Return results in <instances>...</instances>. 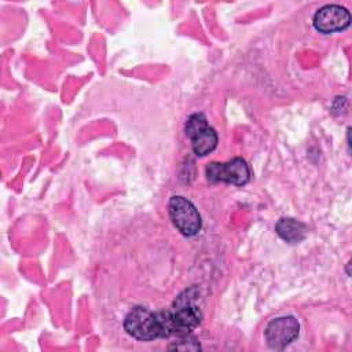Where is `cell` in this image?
<instances>
[{
  "mask_svg": "<svg viewBox=\"0 0 352 352\" xmlns=\"http://www.w3.org/2000/svg\"><path fill=\"white\" fill-rule=\"evenodd\" d=\"M298 322L293 316H280L265 327V341L274 349H283L298 336Z\"/></svg>",
  "mask_w": 352,
  "mask_h": 352,
  "instance_id": "8992f818",
  "label": "cell"
},
{
  "mask_svg": "<svg viewBox=\"0 0 352 352\" xmlns=\"http://www.w3.org/2000/svg\"><path fill=\"white\" fill-rule=\"evenodd\" d=\"M168 210L175 227L186 236H192L202 227L201 216L191 201L182 195H175L169 199Z\"/></svg>",
  "mask_w": 352,
  "mask_h": 352,
  "instance_id": "3957f363",
  "label": "cell"
},
{
  "mask_svg": "<svg viewBox=\"0 0 352 352\" xmlns=\"http://www.w3.org/2000/svg\"><path fill=\"white\" fill-rule=\"evenodd\" d=\"M179 341H175L172 345H169V349H176V351H199L201 345L198 340L190 334L179 337Z\"/></svg>",
  "mask_w": 352,
  "mask_h": 352,
  "instance_id": "ba28073f",
  "label": "cell"
},
{
  "mask_svg": "<svg viewBox=\"0 0 352 352\" xmlns=\"http://www.w3.org/2000/svg\"><path fill=\"white\" fill-rule=\"evenodd\" d=\"M209 182H224L234 186H243L250 177V170L245 160L234 158L228 162H210L206 166Z\"/></svg>",
  "mask_w": 352,
  "mask_h": 352,
  "instance_id": "277c9868",
  "label": "cell"
},
{
  "mask_svg": "<svg viewBox=\"0 0 352 352\" xmlns=\"http://www.w3.org/2000/svg\"><path fill=\"white\" fill-rule=\"evenodd\" d=\"M351 23V14L338 4H327L314 15V26L318 32L329 34L346 29Z\"/></svg>",
  "mask_w": 352,
  "mask_h": 352,
  "instance_id": "5b68a950",
  "label": "cell"
},
{
  "mask_svg": "<svg viewBox=\"0 0 352 352\" xmlns=\"http://www.w3.org/2000/svg\"><path fill=\"white\" fill-rule=\"evenodd\" d=\"M276 232L286 242L297 243L305 238L307 228L302 223L290 217H285L276 223Z\"/></svg>",
  "mask_w": 352,
  "mask_h": 352,
  "instance_id": "52a82bcc",
  "label": "cell"
},
{
  "mask_svg": "<svg viewBox=\"0 0 352 352\" xmlns=\"http://www.w3.org/2000/svg\"><path fill=\"white\" fill-rule=\"evenodd\" d=\"M124 329L129 336L140 341H151L161 337V326L157 312L142 305L132 308L126 314Z\"/></svg>",
  "mask_w": 352,
  "mask_h": 352,
  "instance_id": "6da1fadb",
  "label": "cell"
},
{
  "mask_svg": "<svg viewBox=\"0 0 352 352\" xmlns=\"http://www.w3.org/2000/svg\"><path fill=\"white\" fill-rule=\"evenodd\" d=\"M186 135L191 140L192 151L199 155H208L212 153L217 146V133L216 131L209 126L208 120L204 114L195 113L191 114L186 121Z\"/></svg>",
  "mask_w": 352,
  "mask_h": 352,
  "instance_id": "7a4b0ae2",
  "label": "cell"
}]
</instances>
